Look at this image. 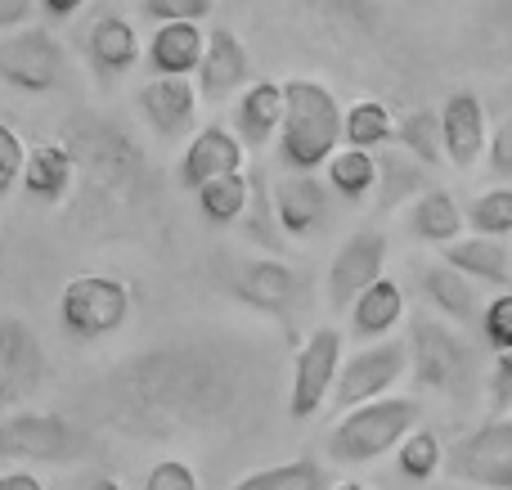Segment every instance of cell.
<instances>
[{"instance_id": "29", "label": "cell", "mask_w": 512, "mask_h": 490, "mask_svg": "<svg viewBox=\"0 0 512 490\" xmlns=\"http://www.w3.org/2000/svg\"><path fill=\"white\" fill-rule=\"evenodd\" d=\"M342 140L346 149L378 153L387 144H396V117L382 99H355L351 108H342Z\"/></svg>"}, {"instance_id": "13", "label": "cell", "mask_w": 512, "mask_h": 490, "mask_svg": "<svg viewBox=\"0 0 512 490\" xmlns=\"http://www.w3.org/2000/svg\"><path fill=\"white\" fill-rule=\"evenodd\" d=\"M230 288L234 297H239L243 306H252V311H261L265 320H274L283 329V338L297 342V324H292V315H297L301 306V279L292 266H283L279 257H252V261H239L230 275Z\"/></svg>"}, {"instance_id": "6", "label": "cell", "mask_w": 512, "mask_h": 490, "mask_svg": "<svg viewBox=\"0 0 512 490\" xmlns=\"http://www.w3.org/2000/svg\"><path fill=\"white\" fill-rule=\"evenodd\" d=\"M90 455V437L59 410H14L0 419V459L18 468L77 464Z\"/></svg>"}, {"instance_id": "41", "label": "cell", "mask_w": 512, "mask_h": 490, "mask_svg": "<svg viewBox=\"0 0 512 490\" xmlns=\"http://www.w3.org/2000/svg\"><path fill=\"white\" fill-rule=\"evenodd\" d=\"M486 401H490V419L512 414V351L490 360V378H486Z\"/></svg>"}, {"instance_id": "40", "label": "cell", "mask_w": 512, "mask_h": 490, "mask_svg": "<svg viewBox=\"0 0 512 490\" xmlns=\"http://www.w3.org/2000/svg\"><path fill=\"white\" fill-rule=\"evenodd\" d=\"M144 490H203V486H198L194 464H185V459L171 455V459H158V464L149 468Z\"/></svg>"}, {"instance_id": "31", "label": "cell", "mask_w": 512, "mask_h": 490, "mask_svg": "<svg viewBox=\"0 0 512 490\" xmlns=\"http://www.w3.org/2000/svg\"><path fill=\"white\" fill-rule=\"evenodd\" d=\"M396 149H405L427 171L445 167V140H441V113L436 108H414L396 122Z\"/></svg>"}, {"instance_id": "3", "label": "cell", "mask_w": 512, "mask_h": 490, "mask_svg": "<svg viewBox=\"0 0 512 490\" xmlns=\"http://www.w3.org/2000/svg\"><path fill=\"white\" fill-rule=\"evenodd\" d=\"M342 140V104L324 81L292 77L283 81V126H279V158L288 171H306L315 176L328 167Z\"/></svg>"}, {"instance_id": "37", "label": "cell", "mask_w": 512, "mask_h": 490, "mask_svg": "<svg viewBox=\"0 0 512 490\" xmlns=\"http://www.w3.org/2000/svg\"><path fill=\"white\" fill-rule=\"evenodd\" d=\"M477 329H481V342H486L495 356L512 351V293L490 297L486 311H481V320H477Z\"/></svg>"}, {"instance_id": "32", "label": "cell", "mask_w": 512, "mask_h": 490, "mask_svg": "<svg viewBox=\"0 0 512 490\" xmlns=\"http://www.w3.org/2000/svg\"><path fill=\"white\" fill-rule=\"evenodd\" d=\"M248 198H252V176L248 171H234V176H221L198 189V212L212 225H234L248 212Z\"/></svg>"}, {"instance_id": "25", "label": "cell", "mask_w": 512, "mask_h": 490, "mask_svg": "<svg viewBox=\"0 0 512 490\" xmlns=\"http://www.w3.org/2000/svg\"><path fill=\"white\" fill-rule=\"evenodd\" d=\"M207 50L203 23H162L149 36V68L153 77H194Z\"/></svg>"}, {"instance_id": "39", "label": "cell", "mask_w": 512, "mask_h": 490, "mask_svg": "<svg viewBox=\"0 0 512 490\" xmlns=\"http://www.w3.org/2000/svg\"><path fill=\"white\" fill-rule=\"evenodd\" d=\"M216 0H144V14L153 18V23H203L207 14H212Z\"/></svg>"}, {"instance_id": "17", "label": "cell", "mask_w": 512, "mask_h": 490, "mask_svg": "<svg viewBox=\"0 0 512 490\" xmlns=\"http://www.w3.org/2000/svg\"><path fill=\"white\" fill-rule=\"evenodd\" d=\"M270 203L283 239H306L328 216V185L319 176H306V171H288L270 185Z\"/></svg>"}, {"instance_id": "24", "label": "cell", "mask_w": 512, "mask_h": 490, "mask_svg": "<svg viewBox=\"0 0 512 490\" xmlns=\"http://www.w3.org/2000/svg\"><path fill=\"white\" fill-rule=\"evenodd\" d=\"M373 162H378V185H373L378 212H396V207L414 203V198H423L427 189H432V171H427L423 162L409 158L405 149H396V144L378 149Z\"/></svg>"}, {"instance_id": "43", "label": "cell", "mask_w": 512, "mask_h": 490, "mask_svg": "<svg viewBox=\"0 0 512 490\" xmlns=\"http://www.w3.org/2000/svg\"><path fill=\"white\" fill-rule=\"evenodd\" d=\"M32 18V0H0V32H18Z\"/></svg>"}, {"instance_id": "22", "label": "cell", "mask_w": 512, "mask_h": 490, "mask_svg": "<svg viewBox=\"0 0 512 490\" xmlns=\"http://www.w3.org/2000/svg\"><path fill=\"white\" fill-rule=\"evenodd\" d=\"M283 126V81H252L234 104V135L243 149H265Z\"/></svg>"}, {"instance_id": "34", "label": "cell", "mask_w": 512, "mask_h": 490, "mask_svg": "<svg viewBox=\"0 0 512 490\" xmlns=\"http://www.w3.org/2000/svg\"><path fill=\"white\" fill-rule=\"evenodd\" d=\"M373 185H378V162H373V153L337 149L333 158H328V189H337L342 198L360 203L364 194H373Z\"/></svg>"}, {"instance_id": "36", "label": "cell", "mask_w": 512, "mask_h": 490, "mask_svg": "<svg viewBox=\"0 0 512 490\" xmlns=\"http://www.w3.org/2000/svg\"><path fill=\"white\" fill-rule=\"evenodd\" d=\"M248 239L252 243H261L265 252H283V230H279V221H274V203H270V194H265V185L261 180H252V198H248Z\"/></svg>"}, {"instance_id": "2", "label": "cell", "mask_w": 512, "mask_h": 490, "mask_svg": "<svg viewBox=\"0 0 512 490\" xmlns=\"http://www.w3.org/2000/svg\"><path fill=\"white\" fill-rule=\"evenodd\" d=\"M63 149L77 167L81 207H117L144 185V149L131 140V131L108 117L77 113L63 126Z\"/></svg>"}, {"instance_id": "28", "label": "cell", "mask_w": 512, "mask_h": 490, "mask_svg": "<svg viewBox=\"0 0 512 490\" xmlns=\"http://www.w3.org/2000/svg\"><path fill=\"white\" fill-rule=\"evenodd\" d=\"M409 230H414V239L432 243V248H450L454 239H463L468 216H463L459 198L450 189H427L423 198L409 203Z\"/></svg>"}, {"instance_id": "45", "label": "cell", "mask_w": 512, "mask_h": 490, "mask_svg": "<svg viewBox=\"0 0 512 490\" xmlns=\"http://www.w3.org/2000/svg\"><path fill=\"white\" fill-rule=\"evenodd\" d=\"M36 5H41L54 23H63V18H77L81 14V9H86V0H36Z\"/></svg>"}, {"instance_id": "47", "label": "cell", "mask_w": 512, "mask_h": 490, "mask_svg": "<svg viewBox=\"0 0 512 490\" xmlns=\"http://www.w3.org/2000/svg\"><path fill=\"white\" fill-rule=\"evenodd\" d=\"M333 490H369V486H364V482H337Z\"/></svg>"}, {"instance_id": "16", "label": "cell", "mask_w": 512, "mask_h": 490, "mask_svg": "<svg viewBox=\"0 0 512 490\" xmlns=\"http://www.w3.org/2000/svg\"><path fill=\"white\" fill-rule=\"evenodd\" d=\"M436 113H441L445 162H454L459 171L477 167L481 153H486V144H490V117H486L481 95H472V90H454V95L445 99V108H436Z\"/></svg>"}, {"instance_id": "27", "label": "cell", "mask_w": 512, "mask_h": 490, "mask_svg": "<svg viewBox=\"0 0 512 490\" xmlns=\"http://www.w3.org/2000/svg\"><path fill=\"white\" fill-rule=\"evenodd\" d=\"M400 320H405V288L387 275L351 302V333L364 342H382Z\"/></svg>"}, {"instance_id": "38", "label": "cell", "mask_w": 512, "mask_h": 490, "mask_svg": "<svg viewBox=\"0 0 512 490\" xmlns=\"http://www.w3.org/2000/svg\"><path fill=\"white\" fill-rule=\"evenodd\" d=\"M23 162H27V144L14 126L0 117V198H9L23 180Z\"/></svg>"}, {"instance_id": "18", "label": "cell", "mask_w": 512, "mask_h": 490, "mask_svg": "<svg viewBox=\"0 0 512 490\" xmlns=\"http://www.w3.org/2000/svg\"><path fill=\"white\" fill-rule=\"evenodd\" d=\"M243 162H248V149L239 144V135L225 131V126H203V131L189 140V149L180 153L176 176H180V185L198 194V189L212 185V180L243 171Z\"/></svg>"}, {"instance_id": "10", "label": "cell", "mask_w": 512, "mask_h": 490, "mask_svg": "<svg viewBox=\"0 0 512 490\" xmlns=\"http://www.w3.org/2000/svg\"><path fill=\"white\" fill-rule=\"evenodd\" d=\"M409 374V342L400 338H382V342H364L355 356L342 360L337 369V410H355V405H369L391 396V387Z\"/></svg>"}, {"instance_id": "11", "label": "cell", "mask_w": 512, "mask_h": 490, "mask_svg": "<svg viewBox=\"0 0 512 490\" xmlns=\"http://www.w3.org/2000/svg\"><path fill=\"white\" fill-rule=\"evenodd\" d=\"M68 72V54L45 27H18V32L0 36V81L27 95H50L63 86Z\"/></svg>"}, {"instance_id": "8", "label": "cell", "mask_w": 512, "mask_h": 490, "mask_svg": "<svg viewBox=\"0 0 512 490\" xmlns=\"http://www.w3.org/2000/svg\"><path fill=\"white\" fill-rule=\"evenodd\" d=\"M342 360H346V342H342V329H333V324H319L306 342H297V356H292V387H288V419L292 423L315 419V414L328 405Z\"/></svg>"}, {"instance_id": "49", "label": "cell", "mask_w": 512, "mask_h": 490, "mask_svg": "<svg viewBox=\"0 0 512 490\" xmlns=\"http://www.w3.org/2000/svg\"><path fill=\"white\" fill-rule=\"evenodd\" d=\"M508 293H512V275H508Z\"/></svg>"}, {"instance_id": "21", "label": "cell", "mask_w": 512, "mask_h": 490, "mask_svg": "<svg viewBox=\"0 0 512 490\" xmlns=\"http://www.w3.org/2000/svg\"><path fill=\"white\" fill-rule=\"evenodd\" d=\"M23 194L32 198V203H68L72 194H77V167H72L68 149L63 144H36V149H27V162H23Z\"/></svg>"}, {"instance_id": "46", "label": "cell", "mask_w": 512, "mask_h": 490, "mask_svg": "<svg viewBox=\"0 0 512 490\" xmlns=\"http://www.w3.org/2000/svg\"><path fill=\"white\" fill-rule=\"evenodd\" d=\"M77 490H126V486L117 482L113 473H90V477H86V482H81Z\"/></svg>"}, {"instance_id": "26", "label": "cell", "mask_w": 512, "mask_h": 490, "mask_svg": "<svg viewBox=\"0 0 512 490\" xmlns=\"http://www.w3.org/2000/svg\"><path fill=\"white\" fill-rule=\"evenodd\" d=\"M423 293H427V302L441 311L445 324H468V329H477L481 311H486V302H481V288L472 284L468 275L450 270L445 261H436V266L423 270Z\"/></svg>"}, {"instance_id": "4", "label": "cell", "mask_w": 512, "mask_h": 490, "mask_svg": "<svg viewBox=\"0 0 512 490\" xmlns=\"http://www.w3.org/2000/svg\"><path fill=\"white\" fill-rule=\"evenodd\" d=\"M409 369L423 392H436L454 405H477L481 365L463 333L436 315H409Z\"/></svg>"}, {"instance_id": "19", "label": "cell", "mask_w": 512, "mask_h": 490, "mask_svg": "<svg viewBox=\"0 0 512 490\" xmlns=\"http://www.w3.org/2000/svg\"><path fill=\"white\" fill-rule=\"evenodd\" d=\"M140 113L162 140L194 131L198 122V86L185 77H153L140 86Z\"/></svg>"}, {"instance_id": "15", "label": "cell", "mask_w": 512, "mask_h": 490, "mask_svg": "<svg viewBox=\"0 0 512 490\" xmlns=\"http://www.w3.org/2000/svg\"><path fill=\"white\" fill-rule=\"evenodd\" d=\"M252 86V59H248V45L239 41V32L230 27H212L207 32V50L203 63H198V99H221L243 95Z\"/></svg>"}, {"instance_id": "35", "label": "cell", "mask_w": 512, "mask_h": 490, "mask_svg": "<svg viewBox=\"0 0 512 490\" xmlns=\"http://www.w3.org/2000/svg\"><path fill=\"white\" fill-rule=\"evenodd\" d=\"M468 225L481 234V239H508L512 234V189H486V194L472 198Z\"/></svg>"}, {"instance_id": "30", "label": "cell", "mask_w": 512, "mask_h": 490, "mask_svg": "<svg viewBox=\"0 0 512 490\" xmlns=\"http://www.w3.org/2000/svg\"><path fill=\"white\" fill-rule=\"evenodd\" d=\"M230 490H333V482H328L319 459L301 455V459H283V464H270V468H256V473L239 477Z\"/></svg>"}, {"instance_id": "33", "label": "cell", "mask_w": 512, "mask_h": 490, "mask_svg": "<svg viewBox=\"0 0 512 490\" xmlns=\"http://www.w3.org/2000/svg\"><path fill=\"white\" fill-rule=\"evenodd\" d=\"M441 464H445V441L436 437L432 428H414L396 446V473L405 477V482H414V486L432 482V477L441 473Z\"/></svg>"}, {"instance_id": "1", "label": "cell", "mask_w": 512, "mask_h": 490, "mask_svg": "<svg viewBox=\"0 0 512 490\" xmlns=\"http://www.w3.org/2000/svg\"><path fill=\"white\" fill-rule=\"evenodd\" d=\"M248 365L212 342H176L126 356L113 374L99 378V423L126 437L162 441L180 432H207L243 410Z\"/></svg>"}, {"instance_id": "5", "label": "cell", "mask_w": 512, "mask_h": 490, "mask_svg": "<svg viewBox=\"0 0 512 490\" xmlns=\"http://www.w3.org/2000/svg\"><path fill=\"white\" fill-rule=\"evenodd\" d=\"M414 428H423V401L414 396H382V401L355 405L328 432V455L337 464H373L391 455Z\"/></svg>"}, {"instance_id": "44", "label": "cell", "mask_w": 512, "mask_h": 490, "mask_svg": "<svg viewBox=\"0 0 512 490\" xmlns=\"http://www.w3.org/2000/svg\"><path fill=\"white\" fill-rule=\"evenodd\" d=\"M0 490H50V486L32 468H9V473H0Z\"/></svg>"}, {"instance_id": "48", "label": "cell", "mask_w": 512, "mask_h": 490, "mask_svg": "<svg viewBox=\"0 0 512 490\" xmlns=\"http://www.w3.org/2000/svg\"><path fill=\"white\" fill-rule=\"evenodd\" d=\"M0 275H5V239H0Z\"/></svg>"}, {"instance_id": "42", "label": "cell", "mask_w": 512, "mask_h": 490, "mask_svg": "<svg viewBox=\"0 0 512 490\" xmlns=\"http://www.w3.org/2000/svg\"><path fill=\"white\" fill-rule=\"evenodd\" d=\"M486 158H490V171L495 176L512 180V113L504 117V122L490 131V144H486Z\"/></svg>"}, {"instance_id": "9", "label": "cell", "mask_w": 512, "mask_h": 490, "mask_svg": "<svg viewBox=\"0 0 512 490\" xmlns=\"http://www.w3.org/2000/svg\"><path fill=\"white\" fill-rule=\"evenodd\" d=\"M450 477L468 490H512V414L486 419L445 455Z\"/></svg>"}, {"instance_id": "7", "label": "cell", "mask_w": 512, "mask_h": 490, "mask_svg": "<svg viewBox=\"0 0 512 490\" xmlns=\"http://www.w3.org/2000/svg\"><path fill=\"white\" fill-rule=\"evenodd\" d=\"M131 288L113 275H77L63 284L59 293V324L68 338L99 342L113 338L126 320H131Z\"/></svg>"}, {"instance_id": "20", "label": "cell", "mask_w": 512, "mask_h": 490, "mask_svg": "<svg viewBox=\"0 0 512 490\" xmlns=\"http://www.w3.org/2000/svg\"><path fill=\"white\" fill-rule=\"evenodd\" d=\"M86 59L104 81L126 77L140 63V32L122 14H99L86 32Z\"/></svg>"}, {"instance_id": "12", "label": "cell", "mask_w": 512, "mask_h": 490, "mask_svg": "<svg viewBox=\"0 0 512 490\" xmlns=\"http://www.w3.org/2000/svg\"><path fill=\"white\" fill-rule=\"evenodd\" d=\"M50 378V356H45L41 333L18 315L0 320V414H14L27 405Z\"/></svg>"}, {"instance_id": "14", "label": "cell", "mask_w": 512, "mask_h": 490, "mask_svg": "<svg viewBox=\"0 0 512 490\" xmlns=\"http://www.w3.org/2000/svg\"><path fill=\"white\" fill-rule=\"evenodd\" d=\"M387 266V234L382 230H355L351 239L337 248V257L328 261V279H324V302L333 311H351V302L373 288L382 279Z\"/></svg>"}, {"instance_id": "23", "label": "cell", "mask_w": 512, "mask_h": 490, "mask_svg": "<svg viewBox=\"0 0 512 490\" xmlns=\"http://www.w3.org/2000/svg\"><path fill=\"white\" fill-rule=\"evenodd\" d=\"M441 261L459 275H468L477 288H508L512 275V252L504 239H481V234H463L450 248H441Z\"/></svg>"}]
</instances>
